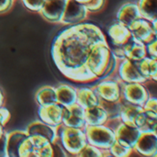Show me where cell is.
<instances>
[{
    "label": "cell",
    "instance_id": "484cf974",
    "mask_svg": "<svg viewBox=\"0 0 157 157\" xmlns=\"http://www.w3.org/2000/svg\"><path fill=\"white\" fill-rule=\"evenodd\" d=\"M35 99L40 107H45V106L56 104L58 103L56 89L49 86H42L37 91Z\"/></svg>",
    "mask_w": 157,
    "mask_h": 157
},
{
    "label": "cell",
    "instance_id": "7c38bea8",
    "mask_svg": "<svg viewBox=\"0 0 157 157\" xmlns=\"http://www.w3.org/2000/svg\"><path fill=\"white\" fill-rule=\"evenodd\" d=\"M63 124L66 127L84 129L86 125L85 118V109L77 103L63 107Z\"/></svg>",
    "mask_w": 157,
    "mask_h": 157
},
{
    "label": "cell",
    "instance_id": "d6986e66",
    "mask_svg": "<svg viewBox=\"0 0 157 157\" xmlns=\"http://www.w3.org/2000/svg\"><path fill=\"white\" fill-rule=\"evenodd\" d=\"M143 110H144V107L135 105L133 103H131V102L121 98V111H120V118H121V121H123L127 124H130V125L136 126L137 120Z\"/></svg>",
    "mask_w": 157,
    "mask_h": 157
},
{
    "label": "cell",
    "instance_id": "cb8c5ba5",
    "mask_svg": "<svg viewBox=\"0 0 157 157\" xmlns=\"http://www.w3.org/2000/svg\"><path fill=\"white\" fill-rule=\"evenodd\" d=\"M56 94L58 98V103L62 106L68 107L76 103L77 99V88H75L68 85H61L57 87Z\"/></svg>",
    "mask_w": 157,
    "mask_h": 157
},
{
    "label": "cell",
    "instance_id": "5bb4252c",
    "mask_svg": "<svg viewBox=\"0 0 157 157\" xmlns=\"http://www.w3.org/2000/svg\"><path fill=\"white\" fill-rule=\"evenodd\" d=\"M133 150L142 156L156 157L157 135L155 132H143Z\"/></svg>",
    "mask_w": 157,
    "mask_h": 157
},
{
    "label": "cell",
    "instance_id": "ac0fdd59",
    "mask_svg": "<svg viewBox=\"0 0 157 157\" xmlns=\"http://www.w3.org/2000/svg\"><path fill=\"white\" fill-rule=\"evenodd\" d=\"M26 132L30 136L44 137L47 140H49L52 144L54 143L58 138L56 127L51 126L41 121H34L31 124H29Z\"/></svg>",
    "mask_w": 157,
    "mask_h": 157
},
{
    "label": "cell",
    "instance_id": "f546056e",
    "mask_svg": "<svg viewBox=\"0 0 157 157\" xmlns=\"http://www.w3.org/2000/svg\"><path fill=\"white\" fill-rule=\"evenodd\" d=\"M109 153L111 156L115 157H128L131 156L134 153V150L131 147L125 146L119 142H115L113 145L109 148Z\"/></svg>",
    "mask_w": 157,
    "mask_h": 157
},
{
    "label": "cell",
    "instance_id": "9c48e42d",
    "mask_svg": "<svg viewBox=\"0 0 157 157\" xmlns=\"http://www.w3.org/2000/svg\"><path fill=\"white\" fill-rule=\"evenodd\" d=\"M88 13L89 12L85 4L79 3L76 0H67L61 23L64 25H75L82 23L86 19Z\"/></svg>",
    "mask_w": 157,
    "mask_h": 157
},
{
    "label": "cell",
    "instance_id": "277c9868",
    "mask_svg": "<svg viewBox=\"0 0 157 157\" xmlns=\"http://www.w3.org/2000/svg\"><path fill=\"white\" fill-rule=\"evenodd\" d=\"M84 130L86 132L88 144L101 150H109L116 142L114 130L107 124L96 126L86 125Z\"/></svg>",
    "mask_w": 157,
    "mask_h": 157
},
{
    "label": "cell",
    "instance_id": "52a82bcc",
    "mask_svg": "<svg viewBox=\"0 0 157 157\" xmlns=\"http://www.w3.org/2000/svg\"><path fill=\"white\" fill-rule=\"evenodd\" d=\"M119 79L122 83H143L146 84L148 80L143 75L139 62H134L129 59L119 61L116 70Z\"/></svg>",
    "mask_w": 157,
    "mask_h": 157
},
{
    "label": "cell",
    "instance_id": "e0dca14e",
    "mask_svg": "<svg viewBox=\"0 0 157 157\" xmlns=\"http://www.w3.org/2000/svg\"><path fill=\"white\" fill-rule=\"evenodd\" d=\"M142 17L138 4L128 2L123 4L118 10L117 20L118 22L130 27L134 21Z\"/></svg>",
    "mask_w": 157,
    "mask_h": 157
},
{
    "label": "cell",
    "instance_id": "8fae6325",
    "mask_svg": "<svg viewBox=\"0 0 157 157\" xmlns=\"http://www.w3.org/2000/svg\"><path fill=\"white\" fill-rule=\"evenodd\" d=\"M129 29H131L132 36L144 44H148L156 39L154 24L146 18L140 17L134 21Z\"/></svg>",
    "mask_w": 157,
    "mask_h": 157
},
{
    "label": "cell",
    "instance_id": "f35d334b",
    "mask_svg": "<svg viewBox=\"0 0 157 157\" xmlns=\"http://www.w3.org/2000/svg\"><path fill=\"white\" fill-rule=\"evenodd\" d=\"M4 100H5V97H4V94H3L2 90L0 89V108L3 107V105H4Z\"/></svg>",
    "mask_w": 157,
    "mask_h": 157
},
{
    "label": "cell",
    "instance_id": "4316f807",
    "mask_svg": "<svg viewBox=\"0 0 157 157\" xmlns=\"http://www.w3.org/2000/svg\"><path fill=\"white\" fill-rule=\"evenodd\" d=\"M137 4L142 17L151 22L157 21V0H139Z\"/></svg>",
    "mask_w": 157,
    "mask_h": 157
},
{
    "label": "cell",
    "instance_id": "7bdbcfd3",
    "mask_svg": "<svg viewBox=\"0 0 157 157\" xmlns=\"http://www.w3.org/2000/svg\"><path fill=\"white\" fill-rule=\"evenodd\" d=\"M154 132H155V133L157 135V125H156V127H155V131H154Z\"/></svg>",
    "mask_w": 157,
    "mask_h": 157
},
{
    "label": "cell",
    "instance_id": "9a60e30c",
    "mask_svg": "<svg viewBox=\"0 0 157 157\" xmlns=\"http://www.w3.org/2000/svg\"><path fill=\"white\" fill-rule=\"evenodd\" d=\"M63 106L59 103L40 107V109L38 110L40 121L51 126L58 127L63 123Z\"/></svg>",
    "mask_w": 157,
    "mask_h": 157
},
{
    "label": "cell",
    "instance_id": "f1b7e54d",
    "mask_svg": "<svg viewBox=\"0 0 157 157\" xmlns=\"http://www.w3.org/2000/svg\"><path fill=\"white\" fill-rule=\"evenodd\" d=\"M78 157H106L111 156L109 150H101L94 145L87 144L77 155Z\"/></svg>",
    "mask_w": 157,
    "mask_h": 157
},
{
    "label": "cell",
    "instance_id": "6da1fadb",
    "mask_svg": "<svg viewBox=\"0 0 157 157\" xmlns=\"http://www.w3.org/2000/svg\"><path fill=\"white\" fill-rule=\"evenodd\" d=\"M107 41L102 30L91 23H78L63 31L53 42L52 56L60 72L67 77L73 72L87 67L92 49Z\"/></svg>",
    "mask_w": 157,
    "mask_h": 157
},
{
    "label": "cell",
    "instance_id": "2e32d148",
    "mask_svg": "<svg viewBox=\"0 0 157 157\" xmlns=\"http://www.w3.org/2000/svg\"><path fill=\"white\" fill-rule=\"evenodd\" d=\"M122 49L125 58L134 62H140L147 56L146 44L136 40L133 36L124 45H122Z\"/></svg>",
    "mask_w": 157,
    "mask_h": 157
},
{
    "label": "cell",
    "instance_id": "d4e9b609",
    "mask_svg": "<svg viewBox=\"0 0 157 157\" xmlns=\"http://www.w3.org/2000/svg\"><path fill=\"white\" fill-rule=\"evenodd\" d=\"M156 125L157 113L144 108V110L137 120L136 126L143 132H154Z\"/></svg>",
    "mask_w": 157,
    "mask_h": 157
},
{
    "label": "cell",
    "instance_id": "ba28073f",
    "mask_svg": "<svg viewBox=\"0 0 157 157\" xmlns=\"http://www.w3.org/2000/svg\"><path fill=\"white\" fill-rule=\"evenodd\" d=\"M151 97L145 84L143 83H123L122 99L135 105L144 107Z\"/></svg>",
    "mask_w": 157,
    "mask_h": 157
},
{
    "label": "cell",
    "instance_id": "7a4b0ae2",
    "mask_svg": "<svg viewBox=\"0 0 157 157\" xmlns=\"http://www.w3.org/2000/svg\"><path fill=\"white\" fill-rule=\"evenodd\" d=\"M119 60L112 53L107 41L98 43L91 51L86 62L89 70L98 79L112 76L117 70Z\"/></svg>",
    "mask_w": 157,
    "mask_h": 157
},
{
    "label": "cell",
    "instance_id": "ab89813d",
    "mask_svg": "<svg viewBox=\"0 0 157 157\" xmlns=\"http://www.w3.org/2000/svg\"><path fill=\"white\" fill-rule=\"evenodd\" d=\"M153 24H154V28H155V35H156L157 38V21L153 22Z\"/></svg>",
    "mask_w": 157,
    "mask_h": 157
},
{
    "label": "cell",
    "instance_id": "60d3db41",
    "mask_svg": "<svg viewBox=\"0 0 157 157\" xmlns=\"http://www.w3.org/2000/svg\"><path fill=\"white\" fill-rule=\"evenodd\" d=\"M76 1L79 2V3H82V4H85V5H86V4H87L90 0H76Z\"/></svg>",
    "mask_w": 157,
    "mask_h": 157
},
{
    "label": "cell",
    "instance_id": "4fadbf2b",
    "mask_svg": "<svg viewBox=\"0 0 157 157\" xmlns=\"http://www.w3.org/2000/svg\"><path fill=\"white\" fill-rule=\"evenodd\" d=\"M67 0H46L40 13L49 22L61 23Z\"/></svg>",
    "mask_w": 157,
    "mask_h": 157
},
{
    "label": "cell",
    "instance_id": "603a6c76",
    "mask_svg": "<svg viewBox=\"0 0 157 157\" xmlns=\"http://www.w3.org/2000/svg\"><path fill=\"white\" fill-rule=\"evenodd\" d=\"M76 103L86 109L98 105L99 98L93 87H81L77 88Z\"/></svg>",
    "mask_w": 157,
    "mask_h": 157
},
{
    "label": "cell",
    "instance_id": "8992f818",
    "mask_svg": "<svg viewBox=\"0 0 157 157\" xmlns=\"http://www.w3.org/2000/svg\"><path fill=\"white\" fill-rule=\"evenodd\" d=\"M122 82L118 78L109 76L102 78L93 89L99 99L107 101H120L122 98Z\"/></svg>",
    "mask_w": 157,
    "mask_h": 157
},
{
    "label": "cell",
    "instance_id": "5b68a950",
    "mask_svg": "<svg viewBox=\"0 0 157 157\" xmlns=\"http://www.w3.org/2000/svg\"><path fill=\"white\" fill-rule=\"evenodd\" d=\"M52 157L53 151L52 143L41 136H30L22 144L19 150V157Z\"/></svg>",
    "mask_w": 157,
    "mask_h": 157
},
{
    "label": "cell",
    "instance_id": "83f0119b",
    "mask_svg": "<svg viewBox=\"0 0 157 157\" xmlns=\"http://www.w3.org/2000/svg\"><path fill=\"white\" fill-rule=\"evenodd\" d=\"M139 65L143 75L148 81H152V79L157 75V59H154L147 55L139 62Z\"/></svg>",
    "mask_w": 157,
    "mask_h": 157
},
{
    "label": "cell",
    "instance_id": "74e56055",
    "mask_svg": "<svg viewBox=\"0 0 157 157\" xmlns=\"http://www.w3.org/2000/svg\"><path fill=\"white\" fill-rule=\"evenodd\" d=\"M144 108L157 113V98L150 97L147 102L145 103V105L144 106Z\"/></svg>",
    "mask_w": 157,
    "mask_h": 157
},
{
    "label": "cell",
    "instance_id": "e575fe53",
    "mask_svg": "<svg viewBox=\"0 0 157 157\" xmlns=\"http://www.w3.org/2000/svg\"><path fill=\"white\" fill-rule=\"evenodd\" d=\"M146 49H147L148 56L154 59H157V38L153 41H151L150 43L146 44Z\"/></svg>",
    "mask_w": 157,
    "mask_h": 157
},
{
    "label": "cell",
    "instance_id": "836d02e7",
    "mask_svg": "<svg viewBox=\"0 0 157 157\" xmlns=\"http://www.w3.org/2000/svg\"><path fill=\"white\" fill-rule=\"evenodd\" d=\"M10 120V113L7 109L1 107L0 108V137L6 132L4 127Z\"/></svg>",
    "mask_w": 157,
    "mask_h": 157
},
{
    "label": "cell",
    "instance_id": "d6a6232c",
    "mask_svg": "<svg viewBox=\"0 0 157 157\" xmlns=\"http://www.w3.org/2000/svg\"><path fill=\"white\" fill-rule=\"evenodd\" d=\"M106 5V0H90L86 6L89 13H97L104 8Z\"/></svg>",
    "mask_w": 157,
    "mask_h": 157
},
{
    "label": "cell",
    "instance_id": "4dcf8cb0",
    "mask_svg": "<svg viewBox=\"0 0 157 157\" xmlns=\"http://www.w3.org/2000/svg\"><path fill=\"white\" fill-rule=\"evenodd\" d=\"M99 105H101L106 109L109 118L120 117L121 100L120 101H107V100L99 99Z\"/></svg>",
    "mask_w": 157,
    "mask_h": 157
},
{
    "label": "cell",
    "instance_id": "ffe728a7",
    "mask_svg": "<svg viewBox=\"0 0 157 157\" xmlns=\"http://www.w3.org/2000/svg\"><path fill=\"white\" fill-rule=\"evenodd\" d=\"M108 34L113 45H117V46L124 45L132 37V31L129 29V27L120 22L112 24L108 29Z\"/></svg>",
    "mask_w": 157,
    "mask_h": 157
},
{
    "label": "cell",
    "instance_id": "b9f144b4",
    "mask_svg": "<svg viewBox=\"0 0 157 157\" xmlns=\"http://www.w3.org/2000/svg\"><path fill=\"white\" fill-rule=\"evenodd\" d=\"M152 81H154V82H155V83H157V75L152 79Z\"/></svg>",
    "mask_w": 157,
    "mask_h": 157
},
{
    "label": "cell",
    "instance_id": "8d00e7d4",
    "mask_svg": "<svg viewBox=\"0 0 157 157\" xmlns=\"http://www.w3.org/2000/svg\"><path fill=\"white\" fill-rule=\"evenodd\" d=\"M14 0H0V14L8 12L13 6Z\"/></svg>",
    "mask_w": 157,
    "mask_h": 157
},
{
    "label": "cell",
    "instance_id": "44dd1931",
    "mask_svg": "<svg viewBox=\"0 0 157 157\" xmlns=\"http://www.w3.org/2000/svg\"><path fill=\"white\" fill-rule=\"evenodd\" d=\"M85 118L86 125L96 126L106 124L109 121V114L101 105H97L85 109Z\"/></svg>",
    "mask_w": 157,
    "mask_h": 157
},
{
    "label": "cell",
    "instance_id": "d590c367",
    "mask_svg": "<svg viewBox=\"0 0 157 157\" xmlns=\"http://www.w3.org/2000/svg\"><path fill=\"white\" fill-rule=\"evenodd\" d=\"M7 132H6L0 137V157H7L6 144H7Z\"/></svg>",
    "mask_w": 157,
    "mask_h": 157
},
{
    "label": "cell",
    "instance_id": "1f68e13d",
    "mask_svg": "<svg viewBox=\"0 0 157 157\" xmlns=\"http://www.w3.org/2000/svg\"><path fill=\"white\" fill-rule=\"evenodd\" d=\"M24 6L30 11L40 12L46 0H22Z\"/></svg>",
    "mask_w": 157,
    "mask_h": 157
},
{
    "label": "cell",
    "instance_id": "30bf717a",
    "mask_svg": "<svg viewBox=\"0 0 157 157\" xmlns=\"http://www.w3.org/2000/svg\"><path fill=\"white\" fill-rule=\"evenodd\" d=\"M116 141L121 144L134 149L143 132L136 126L121 121L114 129Z\"/></svg>",
    "mask_w": 157,
    "mask_h": 157
},
{
    "label": "cell",
    "instance_id": "7402d4cb",
    "mask_svg": "<svg viewBox=\"0 0 157 157\" xmlns=\"http://www.w3.org/2000/svg\"><path fill=\"white\" fill-rule=\"evenodd\" d=\"M29 134L27 132L16 131L7 134V144H6V155L8 157H19V150L28 138Z\"/></svg>",
    "mask_w": 157,
    "mask_h": 157
},
{
    "label": "cell",
    "instance_id": "3957f363",
    "mask_svg": "<svg viewBox=\"0 0 157 157\" xmlns=\"http://www.w3.org/2000/svg\"><path fill=\"white\" fill-rule=\"evenodd\" d=\"M56 130L58 140L65 151L71 155L77 156L82 149L88 144L84 129L66 127L62 123L56 127Z\"/></svg>",
    "mask_w": 157,
    "mask_h": 157
}]
</instances>
